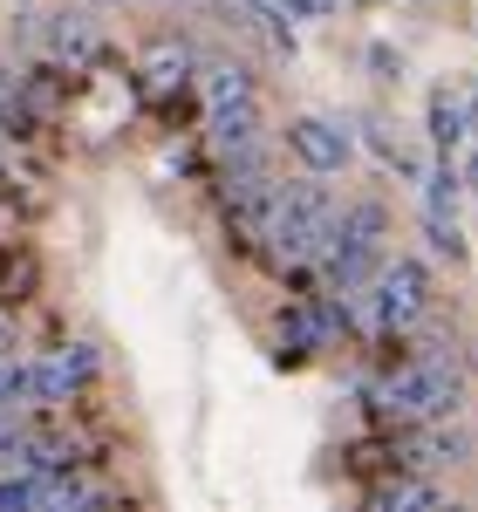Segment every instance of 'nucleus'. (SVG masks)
Returning <instances> with one entry per match:
<instances>
[{
    "label": "nucleus",
    "mask_w": 478,
    "mask_h": 512,
    "mask_svg": "<svg viewBox=\"0 0 478 512\" xmlns=\"http://www.w3.org/2000/svg\"><path fill=\"white\" fill-rule=\"evenodd\" d=\"M335 192L315 185V178H301V185H274L267 198V233H260V253L274 260L280 274H301V267H315L328 233H335Z\"/></svg>",
    "instance_id": "1"
},
{
    "label": "nucleus",
    "mask_w": 478,
    "mask_h": 512,
    "mask_svg": "<svg viewBox=\"0 0 478 512\" xmlns=\"http://www.w3.org/2000/svg\"><path fill=\"white\" fill-rule=\"evenodd\" d=\"M465 403V376H458V362L444 355V342H424V349H410L376 383V410L383 417H397V424H431V417H451Z\"/></svg>",
    "instance_id": "2"
},
{
    "label": "nucleus",
    "mask_w": 478,
    "mask_h": 512,
    "mask_svg": "<svg viewBox=\"0 0 478 512\" xmlns=\"http://www.w3.org/2000/svg\"><path fill=\"white\" fill-rule=\"evenodd\" d=\"M349 308L362 315V328H376V335H403V328H417V321L431 315V274H424V260H376V274L349 287L342 294Z\"/></svg>",
    "instance_id": "3"
},
{
    "label": "nucleus",
    "mask_w": 478,
    "mask_h": 512,
    "mask_svg": "<svg viewBox=\"0 0 478 512\" xmlns=\"http://www.w3.org/2000/svg\"><path fill=\"white\" fill-rule=\"evenodd\" d=\"M383 233H390V219H383V205H342L335 212V233L321 246V280H328V294H349L362 280L376 274V253H383Z\"/></svg>",
    "instance_id": "4"
},
{
    "label": "nucleus",
    "mask_w": 478,
    "mask_h": 512,
    "mask_svg": "<svg viewBox=\"0 0 478 512\" xmlns=\"http://www.w3.org/2000/svg\"><path fill=\"white\" fill-rule=\"evenodd\" d=\"M89 376H96V349L89 342L41 355V362H28V403H69Z\"/></svg>",
    "instance_id": "5"
},
{
    "label": "nucleus",
    "mask_w": 478,
    "mask_h": 512,
    "mask_svg": "<svg viewBox=\"0 0 478 512\" xmlns=\"http://www.w3.org/2000/svg\"><path fill=\"white\" fill-rule=\"evenodd\" d=\"M28 41H41V48H48L55 62H69V69H89V62L103 55V35H96L89 14H35Z\"/></svg>",
    "instance_id": "6"
},
{
    "label": "nucleus",
    "mask_w": 478,
    "mask_h": 512,
    "mask_svg": "<svg viewBox=\"0 0 478 512\" xmlns=\"http://www.w3.org/2000/svg\"><path fill=\"white\" fill-rule=\"evenodd\" d=\"M465 451H472V437L458 431L451 417H431V424H410V437H403V458H397V465L438 472V465H465Z\"/></svg>",
    "instance_id": "7"
},
{
    "label": "nucleus",
    "mask_w": 478,
    "mask_h": 512,
    "mask_svg": "<svg viewBox=\"0 0 478 512\" xmlns=\"http://www.w3.org/2000/svg\"><path fill=\"white\" fill-rule=\"evenodd\" d=\"M205 130H212V151L226 164L260 158V103H253V96H246V103H212Z\"/></svg>",
    "instance_id": "8"
},
{
    "label": "nucleus",
    "mask_w": 478,
    "mask_h": 512,
    "mask_svg": "<svg viewBox=\"0 0 478 512\" xmlns=\"http://www.w3.org/2000/svg\"><path fill=\"white\" fill-rule=\"evenodd\" d=\"M287 144H294V158L308 164L315 178L349 164V130H342V123H328V117H294V123H287Z\"/></svg>",
    "instance_id": "9"
},
{
    "label": "nucleus",
    "mask_w": 478,
    "mask_h": 512,
    "mask_svg": "<svg viewBox=\"0 0 478 512\" xmlns=\"http://www.w3.org/2000/svg\"><path fill=\"white\" fill-rule=\"evenodd\" d=\"M431 137H438V151H458V144L472 137V96L438 89V96H431Z\"/></svg>",
    "instance_id": "10"
},
{
    "label": "nucleus",
    "mask_w": 478,
    "mask_h": 512,
    "mask_svg": "<svg viewBox=\"0 0 478 512\" xmlns=\"http://www.w3.org/2000/svg\"><path fill=\"white\" fill-rule=\"evenodd\" d=\"M28 130H35L28 89H21V76H7V69H0V137H28Z\"/></svg>",
    "instance_id": "11"
},
{
    "label": "nucleus",
    "mask_w": 478,
    "mask_h": 512,
    "mask_svg": "<svg viewBox=\"0 0 478 512\" xmlns=\"http://www.w3.org/2000/svg\"><path fill=\"white\" fill-rule=\"evenodd\" d=\"M246 96H253V76H246L239 62H212V69H205V110H212V103H246Z\"/></svg>",
    "instance_id": "12"
},
{
    "label": "nucleus",
    "mask_w": 478,
    "mask_h": 512,
    "mask_svg": "<svg viewBox=\"0 0 478 512\" xmlns=\"http://www.w3.org/2000/svg\"><path fill=\"white\" fill-rule=\"evenodd\" d=\"M376 506H383V512H403V506H438V485H424V478H390V485H376Z\"/></svg>",
    "instance_id": "13"
},
{
    "label": "nucleus",
    "mask_w": 478,
    "mask_h": 512,
    "mask_svg": "<svg viewBox=\"0 0 478 512\" xmlns=\"http://www.w3.org/2000/svg\"><path fill=\"white\" fill-rule=\"evenodd\" d=\"M41 506V472H7L0 478V512H28Z\"/></svg>",
    "instance_id": "14"
},
{
    "label": "nucleus",
    "mask_w": 478,
    "mask_h": 512,
    "mask_svg": "<svg viewBox=\"0 0 478 512\" xmlns=\"http://www.w3.org/2000/svg\"><path fill=\"white\" fill-rule=\"evenodd\" d=\"M28 396V362H14V355H0V410H14Z\"/></svg>",
    "instance_id": "15"
},
{
    "label": "nucleus",
    "mask_w": 478,
    "mask_h": 512,
    "mask_svg": "<svg viewBox=\"0 0 478 512\" xmlns=\"http://www.w3.org/2000/svg\"><path fill=\"white\" fill-rule=\"evenodd\" d=\"M424 185H431V192H424V212H444V205H458V171H451V164H438Z\"/></svg>",
    "instance_id": "16"
},
{
    "label": "nucleus",
    "mask_w": 478,
    "mask_h": 512,
    "mask_svg": "<svg viewBox=\"0 0 478 512\" xmlns=\"http://www.w3.org/2000/svg\"><path fill=\"white\" fill-rule=\"evenodd\" d=\"M369 144H376V158H383V164H397V171H417V158L403 151V144L390 137V130H383V123H369Z\"/></svg>",
    "instance_id": "17"
},
{
    "label": "nucleus",
    "mask_w": 478,
    "mask_h": 512,
    "mask_svg": "<svg viewBox=\"0 0 478 512\" xmlns=\"http://www.w3.org/2000/svg\"><path fill=\"white\" fill-rule=\"evenodd\" d=\"M239 7H246V14H260V21L274 28V41H294V35H287V21H294V14H287V0H239Z\"/></svg>",
    "instance_id": "18"
},
{
    "label": "nucleus",
    "mask_w": 478,
    "mask_h": 512,
    "mask_svg": "<svg viewBox=\"0 0 478 512\" xmlns=\"http://www.w3.org/2000/svg\"><path fill=\"white\" fill-rule=\"evenodd\" d=\"M424 226H431V246H438V253H451V260L465 253V239H458V226H451L444 212H424Z\"/></svg>",
    "instance_id": "19"
},
{
    "label": "nucleus",
    "mask_w": 478,
    "mask_h": 512,
    "mask_svg": "<svg viewBox=\"0 0 478 512\" xmlns=\"http://www.w3.org/2000/svg\"><path fill=\"white\" fill-rule=\"evenodd\" d=\"M287 14H294V21H328L335 0H287Z\"/></svg>",
    "instance_id": "20"
},
{
    "label": "nucleus",
    "mask_w": 478,
    "mask_h": 512,
    "mask_svg": "<svg viewBox=\"0 0 478 512\" xmlns=\"http://www.w3.org/2000/svg\"><path fill=\"white\" fill-rule=\"evenodd\" d=\"M14 349V315H0V355Z\"/></svg>",
    "instance_id": "21"
}]
</instances>
